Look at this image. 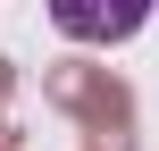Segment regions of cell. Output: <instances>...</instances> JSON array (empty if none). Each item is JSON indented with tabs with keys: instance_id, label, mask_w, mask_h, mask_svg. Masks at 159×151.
<instances>
[{
	"instance_id": "obj_1",
	"label": "cell",
	"mask_w": 159,
	"mask_h": 151,
	"mask_svg": "<svg viewBox=\"0 0 159 151\" xmlns=\"http://www.w3.org/2000/svg\"><path fill=\"white\" fill-rule=\"evenodd\" d=\"M50 101L84 118V143L92 151H134V101L109 67H59L50 76Z\"/></svg>"
},
{
	"instance_id": "obj_2",
	"label": "cell",
	"mask_w": 159,
	"mask_h": 151,
	"mask_svg": "<svg viewBox=\"0 0 159 151\" xmlns=\"http://www.w3.org/2000/svg\"><path fill=\"white\" fill-rule=\"evenodd\" d=\"M50 17H59V34H75V42H126V34L151 17V0H50Z\"/></svg>"
},
{
	"instance_id": "obj_3",
	"label": "cell",
	"mask_w": 159,
	"mask_h": 151,
	"mask_svg": "<svg viewBox=\"0 0 159 151\" xmlns=\"http://www.w3.org/2000/svg\"><path fill=\"white\" fill-rule=\"evenodd\" d=\"M0 101H8V59H0ZM0 151H17L8 143V118H0Z\"/></svg>"
},
{
	"instance_id": "obj_4",
	"label": "cell",
	"mask_w": 159,
	"mask_h": 151,
	"mask_svg": "<svg viewBox=\"0 0 159 151\" xmlns=\"http://www.w3.org/2000/svg\"><path fill=\"white\" fill-rule=\"evenodd\" d=\"M151 8H159V0H151Z\"/></svg>"
}]
</instances>
